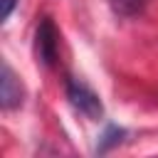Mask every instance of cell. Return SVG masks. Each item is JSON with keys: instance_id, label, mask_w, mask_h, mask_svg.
<instances>
[{"instance_id": "obj_1", "label": "cell", "mask_w": 158, "mask_h": 158, "mask_svg": "<svg viewBox=\"0 0 158 158\" xmlns=\"http://www.w3.org/2000/svg\"><path fill=\"white\" fill-rule=\"evenodd\" d=\"M67 99H69V104H72L81 116H86L89 121H99V118L104 116V104H101L99 94H96L91 86H86L81 79H74V77L67 79Z\"/></svg>"}, {"instance_id": "obj_2", "label": "cell", "mask_w": 158, "mask_h": 158, "mask_svg": "<svg viewBox=\"0 0 158 158\" xmlns=\"http://www.w3.org/2000/svg\"><path fill=\"white\" fill-rule=\"evenodd\" d=\"M35 52L44 67H54L59 57V32L49 17H42L35 32Z\"/></svg>"}, {"instance_id": "obj_6", "label": "cell", "mask_w": 158, "mask_h": 158, "mask_svg": "<svg viewBox=\"0 0 158 158\" xmlns=\"http://www.w3.org/2000/svg\"><path fill=\"white\" fill-rule=\"evenodd\" d=\"M15 5H17V0H2V20H7V17L12 15Z\"/></svg>"}, {"instance_id": "obj_4", "label": "cell", "mask_w": 158, "mask_h": 158, "mask_svg": "<svg viewBox=\"0 0 158 158\" xmlns=\"http://www.w3.org/2000/svg\"><path fill=\"white\" fill-rule=\"evenodd\" d=\"M151 0H109L111 10L118 15V17H138L143 15V10L148 7Z\"/></svg>"}, {"instance_id": "obj_3", "label": "cell", "mask_w": 158, "mask_h": 158, "mask_svg": "<svg viewBox=\"0 0 158 158\" xmlns=\"http://www.w3.org/2000/svg\"><path fill=\"white\" fill-rule=\"evenodd\" d=\"M25 99V89L20 84V79L15 77L12 67L7 62H2V79H0V104L5 111H12L17 106H22Z\"/></svg>"}, {"instance_id": "obj_5", "label": "cell", "mask_w": 158, "mask_h": 158, "mask_svg": "<svg viewBox=\"0 0 158 158\" xmlns=\"http://www.w3.org/2000/svg\"><path fill=\"white\" fill-rule=\"evenodd\" d=\"M123 133H126L123 128H118V126H109V128H106V133L101 136V141H99V148H96V151H99V153H106L111 146H118V143H121V138H123Z\"/></svg>"}]
</instances>
